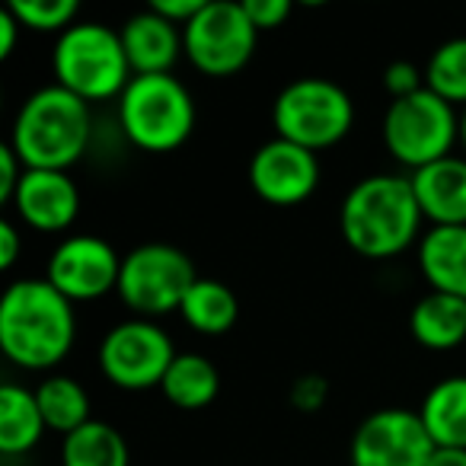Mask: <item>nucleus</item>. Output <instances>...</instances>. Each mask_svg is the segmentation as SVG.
<instances>
[{
    "instance_id": "nucleus-1",
    "label": "nucleus",
    "mask_w": 466,
    "mask_h": 466,
    "mask_svg": "<svg viewBox=\"0 0 466 466\" xmlns=\"http://www.w3.org/2000/svg\"><path fill=\"white\" fill-rule=\"evenodd\" d=\"M77 339L74 304L48 279H20L0 298V351L23 370H52Z\"/></svg>"
},
{
    "instance_id": "nucleus-2",
    "label": "nucleus",
    "mask_w": 466,
    "mask_h": 466,
    "mask_svg": "<svg viewBox=\"0 0 466 466\" xmlns=\"http://www.w3.org/2000/svg\"><path fill=\"white\" fill-rule=\"evenodd\" d=\"M421 208L412 179L400 173H374L349 188L339 208V227L364 259H393L421 240Z\"/></svg>"
},
{
    "instance_id": "nucleus-3",
    "label": "nucleus",
    "mask_w": 466,
    "mask_h": 466,
    "mask_svg": "<svg viewBox=\"0 0 466 466\" xmlns=\"http://www.w3.org/2000/svg\"><path fill=\"white\" fill-rule=\"evenodd\" d=\"M93 141L90 103L58 84L39 86L20 106L10 128V147L26 169H58L67 173L84 160Z\"/></svg>"
},
{
    "instance_id": "nucleus-4",
    "label": "nucleus",
    "mask_w": 466,
    "mask_h": 466,
    "mask_svg": "<svg viewBox=\"0 0 466 466\" xmlns=\"http://www.w3.org/2000/svg\"><path fill=\"white\" fill-rule=\"evenodd\" d=\"M52 71L55 84L84 103H118L135 77L118 29L103 23H74L67 33H61L52 52Z\"/></svg>"
},
{
    "instance_id": "nucleus-5",
    "label": "nucleus",
    "mask_w": 466,
    "mask_h": 466,
    "mask_svg": "<svg viewBox=\"0 0 466 466\" xmlns=\"http://www.w3.org/2000/svg\"><path fill=\"white\" fill-rule=\"evenodd\" d=\"M118 128L147 154L182 147L195 128V99L176 74L131 77L118 96Z\"/></svg>"
},
{
    "instance_id": "nucleus-6",
    "label": "nucleus",
    "mask_w": 466,
    "mask_h": 466,
    "mask_svg": "<svg viewBox=\"0 0 466 466\" xmlns=\"http://www.w3.org/2000/svg\"><path fill=\"white\" fill-rule=\"evenodd\" d=\"M275 137H285L300 147H336L355 125V103L339 84L326 77H298L272 103Z\"/></svg>"
},
{
    "instance_id": "nucleus-7",
    "label": "nucleus",
    "mask_w": 466,
    "mask_h": 466,
    "mask_svg": "<svg viewBox=\"0 0 466 466\" xmlns=\"http://www.w3.org/2000/svg\"><path fill=\"white\" fill-rule=\"evenodd\" d=\"M457 141V106L444 103L428 86L406 99H390L387 112H383V144H387L390 157L402 163L409 173L451 157Z\"/></svg>"
},
{
    "instance_id": "nucleus-8",
    "label": "nucleus",
    "mask_w": 466,
    "mask_h": 466,
    "mask_svg": "<svg viewBox=\"0 0 466 466\" xmlns=\"http://www.w3.org/2000/svg\"><path fill=\"white\" fill-rule=\"evenodd\" d=\"M195 281H198V272L179 247L144 243L122 259L116 294L135 317L157 319L179 310Z\"/></svg>"
},
{
    "instance_id": "nucleus-9",
    "label": "nucleus",
    "mask_w": 466,
    "mask_h": 466,
    "mask_svg": "<svg viewBox=\"0 0 466 466\" xmlns=\"http://www.w3.org/2000/svg\"><path fill=\"white\" fill-rule=\"evenodd\" d=\"M259 29L243 4L208 0L201 14L182 29V52L205 77H233L253 61Z\"/></svg>"
},
{
    "instance_id": "nucleus-10",
    "label": "nucleus",
    "mask_w": 466,
    "mask_h": 466,
    "mask_svg": "<svg viewBox=\"0 0 466 466\" xmlns=\"http://www.w3.org/2000/svg\"><path fill=\"white\" fill-rule=\"evenodd\" d=\"M179 355L173 339L157 319L131 317L116 323L99 342V370L118 390L141 393L163 383L173 358Z\"/></svg>"
},
{
    "instance_id": "nucleus-11",
    "label": "nucleus",
    "mask_w": 466,
    "mask_h": 466,
    "mask_svg": "<svg viewBox=\"0 0 466 466\" xmlns=\"http://www.w3.org/2000/svg\"><path fill=\"white\" fill-rule=\"evenodd\" d=\"M434 441L412 409H377L351 434V466H428Z\"/></svg>"
},
{
    "instance_id": "nucleus-12",
    "label": "nucleus",
    "mask_w": 466,
    "mask_h": 466,
    "mask_svg": "<svg viewBox=\"0 0 466 466\" xmlns=\"http://www.w3.org/2000/svg\"><path fill=\"white\" fill-rule=\"evenodd\" d=\"M122 259L112 243L93 233H74L55 247L48 259L46 279L65 294L71 304L96 300L106 294L118 291V275H122Z\"/></svg>"
},
{
    "instance_id": "nucleus-13",
    "label": "nucleus",
    "mask_w": 466,
    "mask_h": 466,
    "mask_svg": "<svg viewBox=\"0 0 466 466\" xmlns=\"http://www.w3.org/2000/svg\"><path fill=\"white\" fill-rule=\"evenodd\" d=\"M249 186L268 205H304L319 186V160L300 144L272 137L249 160Z\"/></svg>"
},
{
    "instance_id": "nucleus-14",
    "label": "nucleus",
    "mask_w": 466,
    "mask_h": 466,
    "mask_svg": "<svg viewBox=\"0 0 466 466\" xmlns=\"http://www.w3.org/2000/svg\"><path fill=\"white\" fill-rule=\"evenodd\" d=\"M14 214L23 227L39 233L71 230L80 214V188L71 173L58 169H26L14 192Z\"/></svg>"
},
{
    "instance_id": "nucleus-15",
    "label": "nucleus",
    "mask_w": 466,
    "mask_h": 466,
    "mask_svg": "<svg viewBox=\"0 0 466 466\" xmlns=\"http://www.w3.org/2000/svg\"><path fill=\"white\" fill-rule=\"evenodd\" d=\"M421 218L431 227H466V157L451 154L409 173Z\"/></svg>"
},
{
    "instance_id": "nucleus-16",
    "label": "nucleus",
    "mask_w": 466,
    "mask_h": 466,
    "mask_svg": "<svg viewBox=\"0 0 466 466\" xmlns=\"http://www.w3.org/2000/svg\"><path fill=\"white\" fill-rule=\"evenodd\" d=\"M122 35V48L128 55V65L135 77H147V74H173V65L179 61L182 52V29L163 20L154 10H141V14L128 16L118 29Z\"/></svg>"
},
{
    "instance_id": "nucleus-17",
    "label": "nucleus",
    "mask_w": 466,
    "mask_h": 466,
    "mask_svg": "<svg viewBox=\"0 0 466 466\" xmlns=\"http://www.w3.org/2000/svg\"><path fill=\"white\" fill-rule=\"evenodd\" d=\"M419 272L431 291L466 300V227H428L419 240Z\"/></svg>"
},
{
    "instance_id": "nucleus-18",
    "label": "nucleus",
    "mask_w": 466,
    "mask_h": 466,
    "mask_svg": "<svg viewBox=\"0 0 466 466\" xmlns=\"http://www.w3.org/2000/svg\"><path fill=\"white\" fill-rule=\"evenodd\" d=\"M409 332L428 351H451L466 342V300L428 291L409 313Z\"/></svg>"
},
{
    "instance_id": "nucleus-19",
    "label": "nucleus",
    "mask_w": 466,
    "mask_h": 466,
    "mask_svg": "<svg viewBox=\"0 0 466 466\" xmlns=\"http://www.w3.org/2000/svg\"><path fill=\"white\" fill-rule=\"evenodd\" d=\"M419 419L434 447L466 451V374H453L434 383L421 400Z\"/></svg>"
},
{
    "instance_id": "nucleus-20",
    "label": "nucleus",
    "mask_w": 466,
    "mask_h": 466,
    "mask_svg": "<svg viewBox=\"0 0 466 466\" xmlns=\"http://www.w3.org/2000/svg\"><path fill=\"white\" fill-rule=\"evenodd\" d=\"M48 431L42 419L35 390L23 383H4L0 387V453L4 457H20L29 453Z\"/></svg>"
},
{
    "instance_id": "nucleus-21",
    "label": "nucleus",
    "mask_w": 466,
    "mask_h": 466,
    "mask_svg": "<svg viewBox=\"0 0 466 466\" xmlns=\"http://www.w3.org/2000/svg\"><path fill=\"white\" fill-rule=\"evenodd\" d=\"M160 390L167 396V402H173L176 409L195 412V409H205L218 400L220 374L198 351H179L173 358V364H169Z\"/></svg>"
},
{
    "instance_id": "nucleus-22",
    "label": "nucleus",
    "mask_w": 466,
    "mask_h": 466,
    "mask_svg": "<svg viewBox=\"0 0 466 466\" xmlns=\"http://www.w3.org/2000/svg\"><path fill=\"white\" fill-rule=\"evenodd\" d=\"M131 451L125 434L109 421H86L61 438V466H128Z\"/></svg>"
},
{
    "instance_id": "nucleus-23",
    "label": "nucleus",
    "mask_w": 466,
    "mask_h": 466,
    "mask_svg": "<svg viewBox=\"0 0 466 466\" xmlns=\"http://www.w3.org/2000/svg\"><path fill=\"white\" fill-rule=\"evenodd\" d=\"M182 319L201 336H224L233 329L237 317H240V300L224 281L218 279H198L192 291L186 294L179 307Z\"/></svg>"
},
{
    "instance_id": "nucleus-24",
    "label": "nucleus",
    "mask_w": 466,
    "mask_h": 466,
    "mask_svg": "<svg viewBox=\"0 0 466 466\" xmlns=\"http://www.w3.org/2000/svg\"><path fill=\"white\" fill-rule=\"evenodd\" d=\"M35 400H39L42 419L52 431H58L61 438H67L71 431L84 428L90 419V393L84 390V383L74 380L67 374H52L35 387Z\"/></svg>"
},
{
    "instance_id": "nucleus-25",
    "label": "nucleus",
    "mask_w": 466,
    "mask_h": 466,
    "mask_svg": "<svg viewBox=\"0 0 466 466\" xmlns=\"http://www.w3.org/2000/svg\"><path fill=\"white\" fill-rule=\"evenodd\" d=\"M425 86L444 103L466 109V35L447 39L425 65Z\"/></svg>"
},
{
    "instance_id": "nucleus-26",
    "label": "nucleus",
    "mask_w": 466,
    "mask_h": 466,
    "mask_svg": "<svg viewBox=\"0 0 466 466\" xmlns=\"http://www.w3.org/2000/svg\"><path fill=\"white\" fill-rule=\"evenodd\" d=\"M10 14L20 20L26 33H67L77 23V0H10Z\"/></svg>"
},
{
    "instance_id": "nucleus-27",
    "label": "nucleus",
    "mask_w": 466,
    "mask_h": 466,
    "mask_svg": "<svg viewBox=\"0 0 466 466\" xmlns=\"http://www.w3.org/2000/svg\"><path fill=\"white\" fill-rule=\"evenodd\" d=\"M326 400H329V383H326L323 374H300L298 380H294L291 387V406L298 409V412H319V409L326 406Z\"/></svg>"
},
{
    "instance_id": "nucleus-28",
    "label": "nucleus",
    "mask_w": 466,
    "mask_h": 466,
    "mask_svg": "<svg viewBox=\"0 0 466 466\" xmlns=\"http://www.w3.org/2000/svg\"><path fill=\"white\" fill-rule=\"evenodd\" d=\"M383 86H387L390 99H406L425 90V71H419L412 61H393L383 71Z\"/></svg>"
},
{
    "instance_id": "nucleus-29",
    "label": "nucleus",
    "mask_w": 466,
    "mask_h": 466,
    "mask_svg": "<svg viewBox=\"0 0 466 466\" xmlns=\"http://www.w3.org/2000/svg\"><path fill=\"white\" fill-rule=\"evenodd\" d=\"M243 7L259 33H272V29L285 26L291 16V0H243Z\"/></svg>"
},
{
    "instance_id": "nucleus-30",
    "label": "nucleus",
    "mask_w": 466,
    "mask_h": 466,
    "mask_svg": "<svg viewBox=\"0 0 466 466\" xmlns=\"http://www.w3.org/2000/svg\"><path fill=\"white\" fill-rule=\"evenodd\" d=\"M26 167L16 157V150L10 144H0V201H14V192L20 188Z\"/></svg>"
},
{
    "instance_id": "nucleus-31",
    "label": "nucleus",
    "mask_w": 466,
    "mask_h": 466,
    "mask_svg": "<svg viewBox=\"0 0 466 466\" xmlns=\"http://www.w3.org/2000/svg\"><path fill=\"white\" fill-rule=\"evenodd\" d=\"M205 4H208V0H150V10H154V14H160L163 20H169L173 26L186 29L188 23L201 14V7H205Z\"/></svg>"
},
{
    "instance_id": "nucleus-32",
    "label": "nucleus",
    "mask_w": 466,
    "mask_h": 466,
    "mask_svg": "<svg viewBox=\"0 0 466 466\" xmlns=\"http://www.w3.org/2000/svg\"><path fill=\"white\" fill-rule=\"evenodd\" d=\"M20 249H23V233L20 224L10 218L0 220V272H10L20 259Z\"/></svg>"
},
{
    "instance_id": "nucleus-33",
    "label": "nucleus",
    "mask_w": 466,
    "mask_h": 466,
    "mask_svg": "<svg viewBox=\"0 0 466 466\" xmlns=\"http://www.w3.org/2000/svg\"><path fill=\"white\" fill-rule=\"evenodd\" d=\"M20 33H26V29L20 26V20H16L7 7L0 10V58H10V55H14Z\"/></svg>"
},
{
    "instance_id": "nucleus-34",
    "label": "nucleus",
    "mask_w": 466,
    "mask_h": 466,
    "mask_svg": "<svg viewBox=\"0 0 466 466\" xmlns=\"http://www.w3.org/2000/svg\"><path fill=\"white\" fill-rule=\"evenodd\" d=\"M428 466H466V451H460V447H434Z\"/></svg>"
},
{
    "instance_id": "nucleus-35",
    "label": "nucleus",
    "mask_w": 466,
    "mask_h": 466,
    "mask_svg": "<svg viewBox=\"0 0 466 466\" xmlns=\"http://www.w3.org/2000/svg\"><path fill=\"white\" fill-rule=\"evenodd\" d=\"M460 147L466 154V109H460Z\"/></svg>"
}]
</instances>
